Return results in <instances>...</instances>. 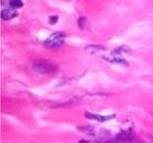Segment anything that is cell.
Returning a JSON list of instances; mask_svg holds the SVG:
<instances>
[{
    "label": "cell",
    "mask_w": 153,
    "mask_h": 143,
    "mask_svg": "<svg viewBox=\"0 0 153 143\" xmlns=\"http://www.w3.org/2000/svg\"><path fill=\"white\" fill-rule=\"evenodd\" d=\"M33 68L37 72L42 74H52L58 71V65L46 60H40L34 61Z\"/></svg>",
    "instance_id": "cell-1"
},
{
    "label": "cell",
    "mask_w": 153,
    "mask_h": 143,
    "mask_svg": "<svg viewBox=\"0 0 153 143\" xmlns=\"http://www.w3.org/2000/svg\"><path fill=\"white\" fill-rule=\"evenodd\" d=\"M65 33L64 32H56L48 37L44 41V46L49 49H57L64 43L65 40Z\"/></svg>",
    "instance_id": "cell-2"
},
{
    "label": "cell",
    "mask_w": 153,
    "mask_h": 143,
    "mask_svg": "<svg viewBox=\"0 0 153 143\" xmlns=\"http://www.w3.org/2000/svg\"><path fill=\"white\" fill-rule=\"evenodd\" d=\"M17 15H18V12L16 11V9H14V8L4 9V10L1 12V18L4 21L12 20V18H14Z\"/></svg>",
    "instance_id": "cell-3"
},
{
    "label": "cell",
    "mask_w": 153,
    "mask_h": 143,
    "mask_svg": "<svg viewBox=\"0 0 153 143\" xmlns=\"http://www.w3.org/2000/svg\"><path fill=\"white\" fill-rule=\"evenodd\" d=\"M105 50H107V48L102 45H89L85 48V51L88 53V54H91V55L98 54V53L105 51Z\"/></svg>",
    "instance_id": "cell-4"
},
{
    "label": "cell",
    "mask_w": 153,
    "mask_h": 143,
    "mask_svg": "<svg viewBox=\"0 0 153 143\" xmlns=\"http://www.w3.org/2000/svg\"><path fill=\"white\" fill-rule=\"evenodd\" d=\"M85 116L88 118V119L92 120H97L99 122H104V121H107L109 119H112L113 116H102V115H97V114H92V113H86Z\"/></svg>",
    "instance_id": "cell-5"
},
{
    "label": "cell",
    "mask_w": 153,
    "mask_h": 143,
    "mask_svg": "<svg viewBox=\"0 0 153 143\" xmlns=\"http://www.w3.org/2000/svg\"><path fill=\"white\" fill-rule=\"evenodd\" d=\"M104 60H107L109 61V63H117V64H122V65H127L128 64L127 61L125 60L124 58H122L119 57V55H111L110 58L105 57Z\"/></svg>",
    "instance_id": "cell-6"
},
{
    "label": "cell",
    "mask_w": 153,
    "mask_h": 143,
    "mask_svg": "<svg viewBox=\"0 0 153 143\" xmlns=\"http://www.w3.org/2000/svg\"><path fill=\"white\" fill-rule=\"evenodd\" d=\"M10 6L14 9H19L24 6V3L21 0H10Z\"/></svg>",
    "instance_id": "cell-7"
},
{
    "label": "cell",
    "mask_w": 153,
    "mask_h": 143,
    "mask_svg": "<svg viewBox=\"0 0 153 143\" xmlns=\"http://www.w3.org/2000/svg\"><path fill=\"white\" fill-rule=\"evenodd\" d=\"M85 24H86V18H85L82 17V18H80L79 20H78V26H79V28L84 29Z\"/></svg>",
    "instance_id": "cell-8"
},
{
    "label": "cell",
    "mask_w": 153,
    "mask_h": 143,
    "mask_svg": "<svg viewBox=\"0 0 153 143\" xmlns=\"http://www.w3.org/2000/svg\"><path fill=\"white\" fill-rule=\"evenodd\" d=\"M58 20H59L58 16H51L49 18V23L51 24H55V23H57Z\"/></svg>",
    "instance_id": "cell-9"
}]
</instances>
